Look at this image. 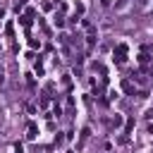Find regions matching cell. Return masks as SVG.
I'll return each instance as SVG.
<instances>
[{
	"mask_svg": "<svg viewBox=\"0 0 153 153\" xmlns=\"http://www.w3.org/2000/svg\"><path fill=\"white\" fill-rule=\"evenodd\" d=\"M115 60L117 62H124L127 60V45H117L115 48Z\"/></svg>",
	"mask_w": 153,
	"mask_h": 153,
	"instance_id": "1",
	"label": "cell"
}]
</instances>
